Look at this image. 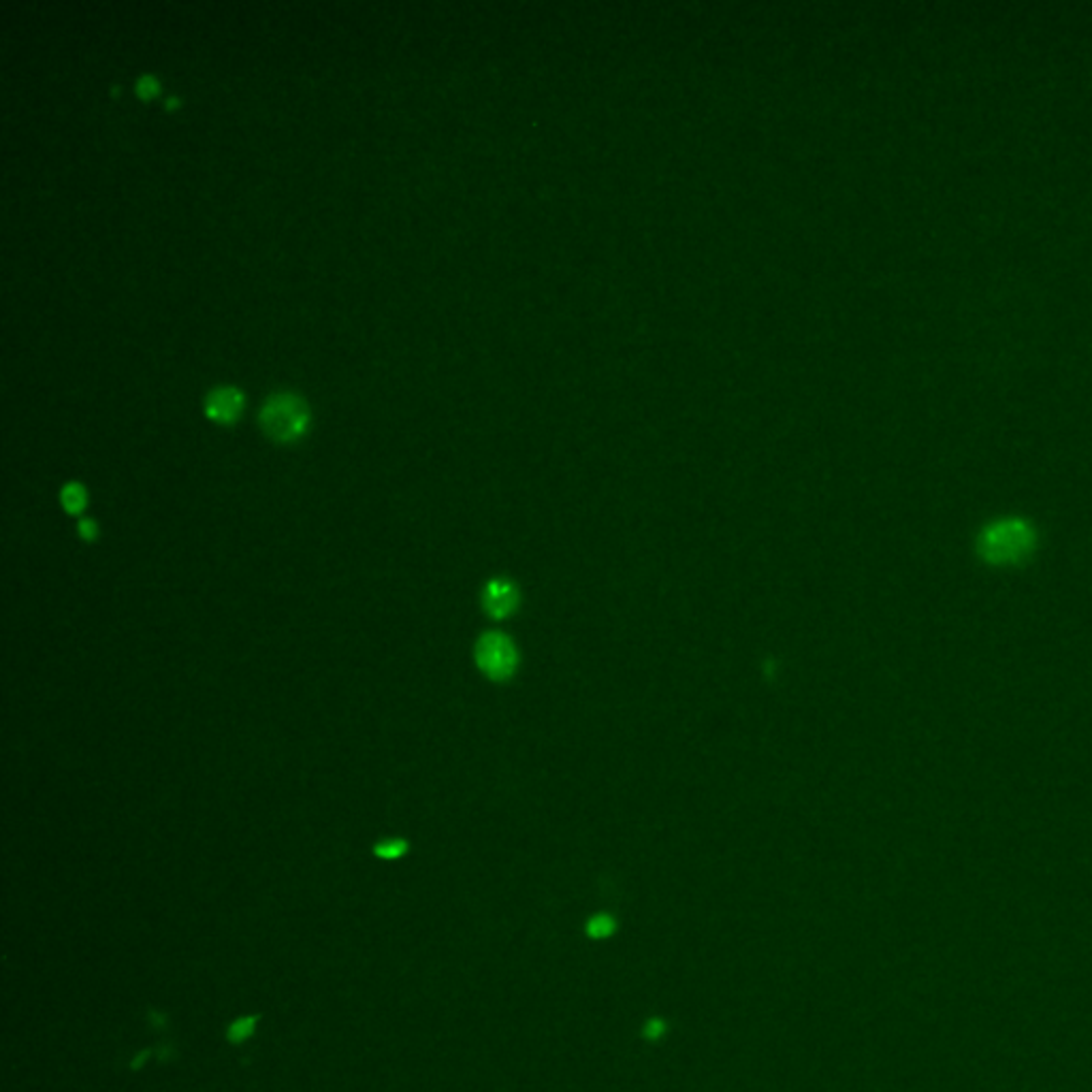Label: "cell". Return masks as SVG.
I'll use <instances>...</instances> for the list:
<instances>
[{
	"instance_id": "cell-1",
	"label": "cell",
	"mask_w": 1092,
	"mask_h": 1092,
	"mask_svg": "<svg viewBox=\"0 0 1092 1092\" xmlns=\"http://www.w3.org/2000/svg\"><path fill=\"white\" fill-rule=\"evenodd\" d=\"M1037 549V531L1022 519L988 525L978 538V553L991 566H1020Z\"/></svg>"
},
{
	"instance_id": "cell-10",
	"label": "cell",
	"mask_w": 1092,
	"mask_h": 1092,
	"mask_svg": "<svg viewBox=\"0 0 1092 1092\" xmlns=\"http://www.w3.org/2000/svg\"><path fill=\"white\" fill-rule=\"evenodd\" d=\"M137 92L143 98L154 96L158 92V80L150 76V73H143V76L137 80Z\"/></svg>"
},
{
	"instance_id": "cell-8",
	"label": "cell",
	"mask_w": 1092,
	"mask_h": 1092,
	"mask_svg": "<svg viewBox=\"0 0 1092 1092\" xmlns=\"http://www.w3.org/2000/svg\"><path fill=\"white\" fill-rule=\"evenodd\" d=\"M257 1022H259V1015H246V1017H240V1020L231 1022V1026L227 1028V1039L231 1043L246 1041L248 1037L255 1035Z\"/></svg>"
},
{
	"instance_id": "cell-7",
	"label": "cell",
	"mask_w": 1092,
	"mask_h": 1092,
	"mask_svg": "<svg viewBox=\"0 0 1092 1092\" xmlns=\"http://www.w3.org/2000/svg\"><path fill=\"white\" fill-rule=\"evenodd\" d=\"M408 849H410L408 840L402 838V836L382 838L374 845V853L378 855L380 860H400L408 853Z\"/></svg>"
},
{
	"instance_id": "cell-4",
	"label": "cell",
	"mask_w": 1092,
	"mask_h": 1092,
	"mask_svg": "<svg viewBox=\"0 0 1092 1092\" xmlns=\"http://www.w3.org/2000/svg\"><path fill=\"white\" fill-rule=\"evenodd\" d=\"M519 589L508 579H493L482 592V609L491 619H506L519 609Z\"/></svg>"
},
{
	"instance_id": "cell-2",
	"label": "cell",
	"mask_w": 1092,
	"mask_h": 1092,
	"mask_svg": "<svg viewBox=\"0 0 1092 1092\" xmlns=\"http://www.w3.org/2000/svg\"><path fill=\"white\" fill-rule=\"evenodd\" d=\"M261 430L275 442H294L303 436L309 423L307 404L299 395L282 391L265 400L259 412Z\"/></svg>"
},
{
	"instance_id": "cell-11",
	"label": "cell",
	"mask_w": 1092,
	"mask_h": 1092,
	"mask_svg": "<svg viewBox=\"0 0 1092 1092\" xmlns=\"http://www.w3.org/2000/svg\"><path fill=\"white\" fill-rule=\"evenodd\" d=\"M78 534L84 542H94L98 538V525L94 519H80Z\"/></svg>"
},
{
	"instance_id": "cell-3",
	"label": "cell",
	"mask_w": 1092,
	"mask_h": 1092,
	"mask_svg": "<svg viewBox=\"0 0 1092 1092\" xmlns=\"http://www.w3.org/2000/svg\"><path fill=\"white\" fill-rule=\"evenodd\" d=\"M476 663L493 681H506L519 666V653L512 640L501 632H486L476 642Z\"/></svg>"
},
{
	"instance_id": "cell-9",
	"label": "cell",
	"mask_w": 1092,
	"mask_h": 1092,
	"mask_svg": "<svg viewBox=\"0 0 1092 1092\" xmlns=\"http://www.w3.org/2000/svg\"><path fill=\"white\" fill-rule=\"evenodd\" d=\"M617 931V922L609 913H598L587 922V935L592 939H609Z\"/></svg>"
},
{
	"instance_id": "cell-6",
	"label": "cell",
	"mask_w": 1092,
	"mask_h": 1092,
	"mask_svg": "<svg viewBox=\"0 0 1092 1092\" xmlns=\"http://www.w3.org/2000/svg\"><path fill=\"white\" fill-rule=\"evenodd\" d=\"M61 504L69 514H82L88 506V493L82 482H67L61 491Z\"/></svg>"
},
{
	"instance_id": "cell-12",
	"label": "cell",
	"mask_w": 1092,
	"mask_h": 1092,
	"mask_svg": "<svg viewBox=\"0 0 1092 1092\" xmlns=\"http://www.w3.org/2000/svg\"><path fill=\"white\" fill-rule=\"evenodd\" d=\"M663 1032H666V1022L661 1020V1017H653V1020H648L644 1024V1037L651 1039V1041H657L663 1037Z\"/></svg>"
},
{
	"instance_id": "cell-5",
	"label": "cell",
	"mask_w": 1092,
	"mask_h": 1092,
	"mask_svg": "<svg viewBox=\"0 0 1092 1092\" xmlns=\"http://www.w3.org/2000/svg\"><path fill=\"white\" fill-rule=\"evenodd\" d=\"M244 395L235 387H216L205 397V415L216 423H231L242 412Z\"/></svg>"
}]
</instances>
